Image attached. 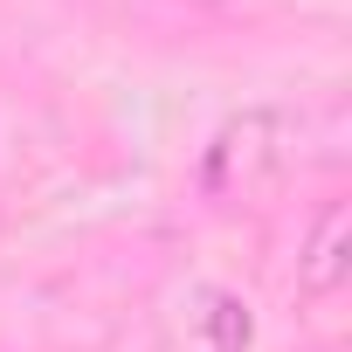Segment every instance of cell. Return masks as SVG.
<instances>
[{
  "mask_svg": "<svg viewBox=\"0 0 352 352\" xmlns=\"http://www.w3.org/2000/svg\"><path fill=\"white\" fill-rule=\"evenodd\" d=\"M283 173H290V124L283 111L256 104V111H235L208 152H201V194L214 208H256L263 194L283 187Z\"/></svg>",
  "mask_w": 352,
  "mask_h": 352,
  "instance_id": "1",
  "label": "cell"
},
{
  "mask_svg": "<svg viewBox=\"0 0 352 352\" xmlns=\"http://www.w3.org/2000/svg\"><path fill=\"white\" fill-rule=\"evenodd\" d=\"M345 276H352V208L331 201L318 214L304 256H297V290L304 297H331V290H345Z\"/></svg>",
  "mask_w": 352,
  "mask_h": 352,
  "instance_id": "2",
  "label": "cell"
},
{
  "mask_svg": "<svg viewBox=\"0 0 352 352\" xmlns=\"http://www.w3.org/2000/svg\"><path fill=\"white\" fill-rule=\"evenodd\" d=\"M194 331H201L208 352H249L256 345V311H249V297H235L221 283H201L194 290Z\"/></svg>",
  "mask_w": 352,
  "mask_h": 352,
  "instance_id": "3",
  "label": "cell"
}]
</instances>
